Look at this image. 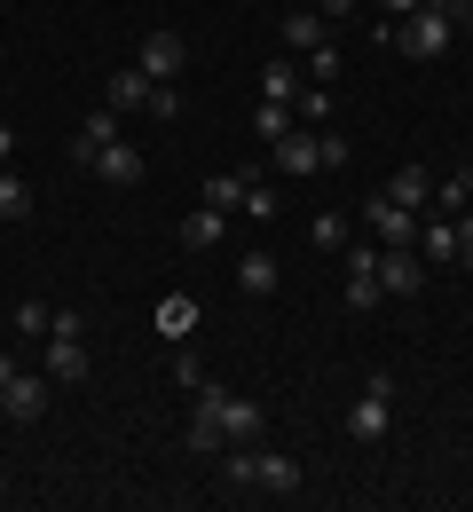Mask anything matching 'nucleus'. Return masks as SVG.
Instances as JSON below:
<instances>
[{"mask_svg": "<svg viewBox=\"0 0 473 512\" xmlns=\"http://www.w3.org/2000/svg\"><path fill=\"white\" fill-rule=\"evenodd\" d=\"M87 174H103L111 190H135V182H142V174H150V166H142V150H135V142L119 134V142H103V158H95Z\"/></svg>", "mask_w": 473, "mask_h": 512, "instance_id": "1a4fd4ad", "label": "nucleus"}, {"mask_svg": "<svg viewBox=\"0 0 473 512\" xmlns=\"http://www.w3.org/2000/svg\"><path fill=\"white\" fill-rule=\"evenodd\" d=\"M434 205H442V213H466L473 205V166H458L450 182H434Z\"/></svg>", "mask_w": 473, "mask_h": 512, "instance_id": "b1692460", "label": "nucleus"}, {"mask_svg": "<svg viewBox=\"0 0 473 512\" xmlns=\"http://www.w3.org/2000/svg\"><path fill=\"white\" fill-rule=\"evenodd\" d=\"M182 245H190V253H213V245H229V213H213V205L182 213Z\"/></svg>", "mask_w": 473, "mask_h": 512, "instance_id": "f8f14e48", "label": "nucleus"}, {"mask_svg": "<svg viewBox=\"0 0 473 512\" xmlns=\"http://www.w3.org/2000/svg\"><path fill=\"white\" fill-rule=\"evenodd\" d=\"M174 386H190V394L205 386V363L190 355V339H182V355H174Z\"/></svg>", "mask_w": 473, "mask_h": 512, "instance_id": "c85d7f7f", "label": "nucleus"}, {"mask_svg": "<svg viewBox=\"0 0 473 512\" xmlns=\"http://www.w3.org/2000/svg\"><path fill=\"white\" fill-rule=\"evenodd\" d=\"M103 142H119V111H111V103H103L95 119H79V134H71V158H79V166H95V158H103Z\"/></svg>", "mask_w": 473, "mask_h": 512, "instance_id": "9b49d317", "label": "nucleus"}, {"mask_svg": "<svg viewBox=\"0 0 473 512\" xmlns=\"http://www.w3.org/2000/svg\"><path fill=\"white\" fill-rule=\"evenodd\" d=\"M379 237H347V308H379Z\"/></svg>", "mask_w": 473, "mask_h": 512, "instance_id": "20e7f679", "label": "nucleus"}, {"mask_svg": "<svg viewBox=\"0 0 473 512\" xmlns=\"http://www.w3.org/2000/svg\"><path fill=\"white\" fill-rule=\"evenodd\" d=\"M0 418H8V386H0Z\"/></svg>", "mask_w": 473, "mask_h": 512, "instance_id": "c9c22d12", "label": "nucleus"}, {"mask_svg": "<svg viewBox=\"0 0 473 512\" xmlns=\"http://www.w3.org/2000/svg\"><path fill=\"white\" fill-rule=\"evenodd\" d=\"M135 64H142V79L174 87V79H182V64H190V48H182V32H150V40L135 48Z\"/></svg>", "mask_w": 473, "mask_h": 512, "instance_id": "423d86ee", "label": "nucleus"}, {"mask_svg": "<svg viewBox=\"0 0 473 512\" xmlns=\"http://www.w3.org/2000/svg\"><path fill=\"white\" fill-rule=\"evenodd\" d=\"M269 434V410L253 402V394H229V386H198V410H190V426H182V442L198 449V457H221L229 442H261Z\"/></svg>", "mask_w": 473, "mask_h": 512, "instance_id": "f257e3e1", "label": "nucleus"}, {"mask_svg": "<svg viewBox=\"0 0 473 512\" xmlns=\"http://www.w3.org/2000/svg\"><path fill=\"white\" fill-rule=\"evenodd\" d=\"M142 119H182V87H150V111Z\"/></svg>", "mask_w": 473, "mask_h": 512, "instance_id": "c756f323", "label": "nucleus"}, {"mask_svg": "<svg viewBox=\"0 0 473 512\" xmlns=\"http://www.w3.org/2000/svg\"><path fill=\"white\" fill-rule=\"evenodd\" d=\"M347 237H355L347 213H316V221H308V245H316V253H347Z\"/></svg>", "mask_w": 473, "mask_h": 512, "instance_id": "412c9836", "label": "nucleus"}, {"mask_svg": "<svg viewBox=\"0 0 473 512\" xmlns=\"http://www.w3.org/2000/svg\"><path fill=\"white\" fill-rule=\"evenodd\" d=\"M245 190H253V174H205L198 205H213V213H245Z\"/></svg>", "mask_w": 473, "mask_h": 512, "instance_id": "a211bd4d", "label": "nucleus"}, {"mask_svg": "<svg viewBox=\"0 0 473 512\" xmlns=\"http://www.w3.org/2000/svg\"><path fill=\"white\" fill-rule=\"evenodd\" d=\"M418 260H458V221H450V213L418 221Z\"/></svg>", "mask_w": 473, "mask_h": 512, "instance_id": "f3484780", "label": "nucleus"}, {"mask_svg": "<svg viewBox=\"0 0 473 512\" xmlns=\"http://www.w3.org/2000/svg\"><path fill=\"white\" fill-rule=\"evenodd\" d=\"M418 276H426L418 245H379V292H387V300H410V292H418Z\"/></svg>", "mask_w": 473, "mask_h": 512, "instance_id": "0eeeda50", "label": "nucleus"}, {"mask_svg": "<svg viewBox=\"0 0 473 512\" xmlns=\"http://www.w3.org/2000/svg\"><path fill=\"white\" fill-rule=\"evenodd\" d=\"M276 166L284 174H324V127H292V134H276Z\"/></svg>", "mask_w": 473, "mask_h": 512, "instance_id": "6e6552de", "label": "nucleus"}, {"mask_svg": "<svg viewBox=\"0 0 473 512\" xmlns=\"http://www.w3.org/2000/svg\"><path fill=\"white\" fill-rule=\"evenodd\" d=\"M387 426H395V379H387V371H371L363 394L347 402V434H355V442H387Z\"/></svg>", "mask_w": 473, "mask_h": 512, "instance_id": "f03ea898", "label": "nucleus"}, {"mask_svg": "<svg viewBox=\"0 0 473 512\" xmlns=\"http://www.w3.org/2000/svg\"><path fill=\"white\" fill-rule=\"evenodd\" d=\"M8 379H16V355H8V347H0V386H8Z\"/></svg>", "mask_w": 473, "mask_h": 512, "instance_id": "f704fd0d", "label": "nucleus"}, {"mask_svg": "<svg viewBox=\"0 0 473 512\" xmlns=\"http://www.w3.org/2000/svg\"><path fill=\"white\" fill-rule=\"evenodd\" d=\"M150 323H158V339H166V347H182V339L198 331V300H190V292H166V300L150 308Z\"/></svg>", "mask_w": 473, "mask_h": 512, "instance_id": "9d476101", "label": "nucleus"}, {"mask_svg": "<svg viewBox=\"0 0 473 512\" xmlns=\"http://www.w3.org/2000/svg\"><path fill=\"white\" fill-rule=\"evenodd\" d=\"M292 111H300V127H324V119H332V87H316V79H308Z\"/></svg>", "mask_w": 473, "mask_h": 512, "instance_id": "393cba45", "label": "nucleus"}, {"mask_svg": "<svg viewBox=\"0 0 473 512\" xmlns=\"http://www.w3.org/2000/svg\"><path fill=\"white\" fill-rule=\"evenodd\" d=\"M24 213H32V182L0 166V221H24Z\"/></svg>", "mask_w": 473, "mask_h": 512, "instance_id": "4be33fe9", "label": "nucleus"}, {"mask_svg": "<svg viewBox=\"0 0 473 512\" xmlns=\"http://www.w3.org/2000/svg\"><path fill=\"white\" fill-rule=\"evenodd\" d=\"M300 71H308V79H316V87H332L339 71H347V56H339L332 40H324V48H316V56H308V64H300Z\"/></svg>", "mask_w": 473, "mask_h": 512, "instance_id": "cd10ccee", "label": "nucleus"}, {"mask_svg": "<svg viewBox=\"0 0 473 512\" xmlns=\"http://www.w3.org/2000/svg\"><path fill=\"white\" fill-rule=\"evenodd\" d=\"M150 87L158 79H142V64H119L111 71V111H150Z\"/></svg>", "mask_w": 473, "mask_h": 512, "instance_id": "2eb2a0df", "label": "nucleus"}, {"mask_svg": "<svg viewBox=\"0 0 473 512\" xmlns=\"http://www.w3.org/2000/svg\"><path fill=\"white\" fill-rule=\"evenodd\" d=\"M245 213H253V221H269V213H276V190H261V182H253V190H245Z\"/></svg>", "mask_w": 473, "mask_h": 512, "instance_id": "2f4dec72", "label": "nucleus"}, {"mask_svg": "<svg viewBox=\"0 0 473 512\" xmlns=\"http://www.w3.org/2000/svg\"><path fill=\"white\" fill-rule=\"evenodd\" d=\"M8 158H16V127H0V166H8Z\"/></svg>", "mask_w": 473, "mask_h": 512, "instance_id": "72a5a7b5", "label": "nucleus"}, {"mask_svg": "<svg viewBox=\"0 0 473 512\" xmlns=\"http://www.w3.org/2000/svg\"><path fill=\"white\" fill-rule=\"evenodd\" d=\"M418 221L426 213H410L395 197H363V237H379V245H418Z\"/></svg>", "mask_w": 473, "mask_h": 512, "instance_id": "39448f33", "label": "nucleus"}, {"mask_svg": "<svg viewBox=\"0 0 473 512\" xmlns=\"http://www.w3.org/2000/svg\"><path fill=\"white\" fill-rule=\"evenodd\" d=\"M379 197H395V205H410V213H426V197H434V182L418 174V166H403V174H387V190Z\"/></svg>", "mask_w": 473, "mask_h": 512, "instance_id": "aec40b11", "label": "nucleus"}, {"mask_svg": "<svg viewBox=\"0 0 473 512\" xmlns=\"http://www.w3.org/2000/svg\"><path fill=\"white\" fill-rule=\"evenodd\" d=\"M324 40H332V24H324L316 8H292V16H284V48H292V56H316Z\"/></svg>", "mask_w": 473, "mask_h": 512, "instance_id": "ddd939ff", "label": "nucleus"}, {"mask_svg": "<svg viewBox=\"0 0 473 512\" xmlns=\"http://www.w3.org/2000/svg\"><path fill=\"white\" fill-rule=\"evenodd\" d=\"M237 284H245L253 300H269L276 284H284V268H276V253H237Z\"/></svg>", "mask_w": 473, "mask_h": 512, "instance_id": "dca6fc26", "label": "nucleus"}, {"mask_svg": "<svg viewBox=\"0 0 473 512\" xmlns=\"http://www.w3.org/2000/svg\"><path fill=\"white\" fill-rule=\"evenodd\" d=\"M261 497H300V457L261 449Z\"/></svg>", "mask_w": 473, "mask_h": 512, "instance_id": "4468645a", "label": "nucleus"}, {"mask_svg": "<svg viewBox=\"0 0 473 512\" xmlns=\"http://www.w3.org/2000/svg\"><path fill=\"white\" fill-rule=\"evenodd\" d=\"M48 323H56L48 300H24V308H16V339H48Z\"/></svg>", "mask_w": 473, "mask_h": 512, "instance_id": "bb28decb", "label": "nucleus"}, {"mask_svg": "<svg viewBox=\"0 0 473 512\" xmlns=\"http://www.w3.org/2000/svg\"><path fill=\"white\" fill-rule=\"evenodd\" d=\"M371 8H379V16H387V24H403L410 8H426V0H371Z\"/></svg>", "mask_w": 473, "mask_h": 512, "instance_id": "473e14b6", "label": "nucleus"}, {"mask_svg": "<svg viewBox=\"0 0 473 512\" xmlns=\"http://www.w3.org/2000/svg\"><path fill=\"white\" fill-rule=\"evenodd\" d=\"M40 402H48V371H40V379H32V371L8 379V418H40Z\"/></svg>", "mask_w": 473, "mask_h": 512, "instance_id": "6ab92c4d", "label": "nucleus"}, {"mask_svg": "<svg viewBox=\"0 0 473 512\" xmlns=\"http://www.w3.org/2000/svg\"><path fill=\"white\" fill-rule=\"evenodd\" d=\"M261 95L269 103H300V64H269L261 71Z\"/></svg>", "mask_w": 473, "mask_h": 512, "instance_id": "5701e85b", "label": "nucleus"}, {"mask_svg": "<svg viewBox=\"0 0 473 512\" xmlns=\"http://www.w3.org/2000/svg\"><path fill=\"white\" fill-rule=\"evenodd\" d=\"M292 127H300L292 103H261V111H253V134H269V142H276V134H292Z\"/></svg>", "mask_w": 473, "mask_h": 512, "instance_id": "a878e982", "label": "nucleus"}, {"mask_svg": "<svg viewBox=\"0 0 473 512\" xmlns=\"http://www.w3.org/2000/svg\"><path fill=\"white\" fill-rule=\"evenodd\" d=\"M426 8H442V16L458 24V40H473V0H426Z\"/></svg>", "mask_w": 473, "mask_h": 512, "instance_id": "7c9ffc66", "label": "nucleus"}, {"mask_svg": "<svg viewBox=\"0 0 473 512\" xmlns=\"http://www.w3.org/2000/svg\"><path fill=\"white\" fill-rule=\"evenodd\" d=\"M450 40H458V24H450L442 8H410L403 24H395V48H403V56H418V64H434Z\"/></svg>", "mask_w": 473, "mask_h": 512, "instance_id": "7ed1b4c3", "label": "nucleus"}]
</instances>
